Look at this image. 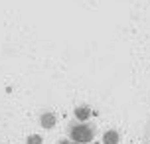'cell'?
<instances>
[{
    "instance_id": "1",
    "label": "cell",
    "mask_w": 150,
    "mask_h": 144,
    "mask_svg": "<svg viewBox=\"0 0 150 144\" xmlns=\"http://www.w3.org/2000/svg\"><path fill=\"white\" fill-rule=\"evenodd\" d=\"M69 136H71L73 142H91L95 138V128L91 124H87V122H79V124L71 126Z\"/></svg>"
},
{
    "instance_id": "2",
    "label": "cell",
    "mask_w": 150,
    "mask_h": 144,
    "mask_svg": "<svg viewBox=\"0 0 150 144\" xmlns=\"http://www.w3.org/2000/svg\"><path fill=\"white\" fill-rule=\"evenodd\" d=\"M73 114H75V119H77L79 122H87V121L91 119V109H89V107H85V105L75 107Z\"/></svg>"
},
{
    "instance_id": "3",
    "label": "cell",
    "mask_w": 150,
    "mask_h": 144,
    "mask_svg": "<svg viewBox=\"0 0 150 144\" xmlns=\"http://www.w3.org/2000/svg\"><path fill=\"white\" fill-rule=\"evenodd\" d=\"M55 122H57V119H55V114L53 113H44L42 116H40V124L44 126V128H53L55 126Z\"/></svg>"
},
{
    "instance_id": "4",
    "label": "cell",
    "mask_w": 150,
    "mask_h": 144,
    "mask_svg": "<svg viewBox=\"0 0 150 144\" xmlns=\"http://www.w3.org/2000/svg\"><path fill=\"white\" fill-rule=\"evenodd\" d=\"M119 140H120V134L117 130H107L103 134V144H119Z\"/></svg>"
},
{
    "instance_id": "5",
    "label": "cell",
    "mask_w": 150,
    "mask_h": 144,
    "mask_svg": "<svg viewBox=\"0 0 150 144\" xmlns=\"http://www.w3.org/2000/svg\"><path fill=\"white\" fill-rule=\"evenodd\" d=\"M42 142H44L42 134H30V136L26 138V144H42Z\"/></svg>"
},
{
    "instance_id": "6",
    "label": "cell",
    "mask_w": 150,
    "mask_h": 144,
    "mask_svg": "<svg viewBox=\"0 0 150 144\" xmlns=\"http://www.w3.org/2000/svg\"><path fill=\"white\" fill-rule=\"evenodd\" d=\"M59 144H73V142H71V140H61Z\"/></svg>"
},
{
    "instance_id": "7",
    "label": "cell",
    "mask_w": 150,
    "mask_h": 144,
    "mask_svg": "<svg viewBox=\"0 0 150 144\" xmlns=\"http://www.w3.org/2000/svg\"><path fill=\"white\" fill-rule=\"evenodd\" d=\"M73 144H89V142H73Z\"/></svg>"
}]
</instances>
